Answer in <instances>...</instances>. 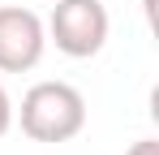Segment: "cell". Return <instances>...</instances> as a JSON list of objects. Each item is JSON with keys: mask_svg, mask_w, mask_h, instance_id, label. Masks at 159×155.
Instances as JSON below:
<instances>
[{"mask_svg": "<svg viewBox=\"0 0 159 155\" xmlns=\"http://www.w3.org/2000/svg\"><path fill=\"white\" fill-rule=\"evenodd\" d=\"M86 125V99L69 82H39L22 95V134L34 142H69Z\"/></svg>", "mask_w": 159, "mask_h": 155, "instance_id": "6da1fadb", "label": "cell"}, {"mask_svg": "<svg viewBox=\"0 0 159 155\" xmlns=\"http://www.w3.org/2000/svg\"><path fill=\"white\" fill-rule=\"evenodd\" d=\"M125 155H159V142H155V138H142V142H133Z\"/></svg>", "mask_w": 159, "mask_h": 155, "instance_id": "277c9868", "label": "cell"}, {"mask_svg": "<svg viewBox=\"0 0 159 155\" xmlns=\"http://www.w3.org/2000/svg\"><path fill=\"white\" fill-rule=\"evenodd\" d=\"M39 56H43V22L22 4H4L0 9V69L22 73L39 65Z\"/></svg>", "mask_w": 159, "mask_h": 155, "instance_id": "3957f363", "label": "cell"}, {"mask_svg": "<svg viewBox=\"0 0 159 155\" xmlns=\"http://www.w3.org/2000/svg\"><path fill=\"white\" fill-rule=\"evenodd\" d=\"M9 121H13V108H9V95H4V86H0V134L9 129Z\"/></svg>", "mask_w": 159, "mask_h": 155, "instance_id": "5b68a950", "label": "cell"}, {"mask_svg": "<svg viewBox=\"0 0 159 155\" xmlns=\"http://www.w3.org/2000/svg\"><path fill=\"white\" fill-rule=\"evenodd\" d=\"M52 39L65 56H95L107 39V9L103 0H60L52 9Z\"/></svg>", "mask_w": 159, "mask_h": 155, "instance_id": "7a4b0ae2", "label": "cell"}]
</instances>
